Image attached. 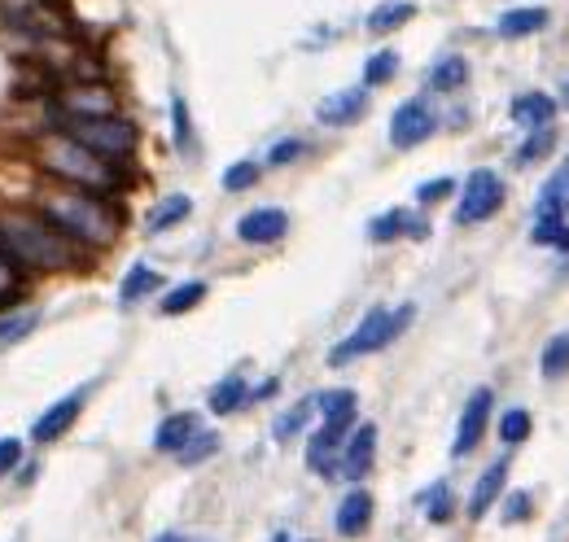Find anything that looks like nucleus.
<instances>
[{
  "label": "nucleus",
  "instance_id": "obj_1",
  "mask_svg": "<svg viewBox=\"0 0 569 542\" xmlns=\"http://www.w3.org/2000/svg\"><path fill=\"white\" fill-rule=\"evenodd\" d=\"M0 249L18 272H75L84 249L44 215H4L0 219Z\"/></svg>",
  "mask_w": 569,
  "mask_h": 542
},
{
  "label": "nucleus",
  "instance_id": "obj_2",
  "mask_svg": "<svg viewBox=\"0 0 569 542\" xmlns=\"http://www.w3.org/2000/svg\"><path fill=\"white\" fill-rule=\"evenodd\" d=\"M40 215L53 219L66 236L84 241V245H110L118 236V215L102 193H88V189H49L40 193Z\"/></svg>",
  "mask_w": 569,
  "mask_h": 542
},
{
  "label": "nucleus",
  "instance_id": "obj_3",
  "mask_svg": "<svg viewBox=\"0 0 569 542\" xmlns=\"http://www.w3.org/2000/svg\"><path fill=\"white\" fill-rule=\"evenodd\" d=\"M35 158H40V167H44L49 176H57V180L71 184V189L110 193L114 184H118V171H114L110 162H106L102 153L84 149L80 140H71L66 131H49V136L35 145Z\"/></svg>",
  "mask_w": 569,
  "mask_h": 542
},
{
  "label": "nucleus",
  "instance_id": "obj_4",
  "mask_svg": "<svg viewBox=\"0 0 569 542\" xmlns=\"http://www.w3.org/2000/svg\"><path fill=\"white\" fill-rule=\"evenodd\" d=\"M57 127H62L71 140H80L84 149L102 153L106 162H114V158H127V153L136 149V127H131V123H123V118H114V114H97V118L57 114Z\"/></svg>",
  "mask_w": 569,
  "mask_h": 542
},
{
  "label": "nucleus",
  "instance_id": "obj_5",
  "mask_svg": "<svg viewBox=\"0 0 569 542\" xmlns=\"http://www.w3.org/2000/svg\"><path fill=\"white\" fill-rule=\"evenodd\" d=\"M412 307H399V311H390V307H372L359 328L334 346V363H350V359H359V354H377V350H386L394 337H403V328L412 325Z\"/></svg>",
  "mask_w": 569,
  "mask_h": 542
},
{
  "label": "nucleus",
  "instance_id": "obj_6",
  "mask_svg": "<svg viewBox=\"0 0 569 542\" xmlns=\"http://www.w3.org/2000/svg\"><path fill=\"white\" fill-rule=\"evenodd\" d=\"M504 206V184L495 171H473L464 184V198L455 206V223H482Z\"/></svg>",
  "mask_w": 569,
  "mask_h": 542
},
{
  "label": "nucleus",
  "instance_id": "obj_7",
  "mask_svg": "<svg viewBox=\"0 0 569 542\" xmlns=\"http://www.w3.org/2000/svg\"><path fill=\"white\" fill-rule=\"evenodd\" d=\"M434 136V114L425 102H403L390 118V145L394 149H417Z\"/></svg>",
  "mask_w": 569,
  "mask_h": 542
},
{
  "label": "nucleus",
  "instance_id": "obj_8",
  "mask_svg": "<svg viewBox=\"0 0 569 542\" xmlns=\"http://www.w3.org/2000/svg\"><path fill=\"white\" fill-rule=\"evenodd\" d=\"M491 390H473V398L464 403V416H460V429H455V446L452 455L455 459H464L477 442H482V434H486V421H491Z\"/></svg>",
  "mask_w": 569,
  "mask_h": 542
},
{
  "label": "nucleus",
  "instance_id": "obj_9",
  "mask_svg": "<svg viewBox=\"0 0 569 542\" xmlns=\"http://www.w3.org/2000/svg\"><path fill=\"white\" fill-rule=\"evenodd\" d=\"M285 232H289V215H285V211H276V206L250 211V215L236 223V236H241L245 245H276Z\"/></svg>",
  "mask_w": 569,
  "mask_h": 542
},
{
  "label": "nucleus",
  "instance_id": "obj_10",
  "mask_svg": "<svg viewBox=\"0 0 569 542\" xmlns=\"http://www.w3.org/2000/svg\"><path fill=\"white\" fill-rule=\"evenodd\" d=\"M80 407H84V394H71V398H62V403H53L40 421H35V429H31V437L35 442H57V437L66 434L75 421H80Z\"/></svg>",
  "mask_w": 569,
  "mask_h": 542
},
{
  "label": "nucleus",
  "instance_id": "obj_11",
  "mask_svg": "<svg viewBox=\"0 0 569 542\" xmlns=\"http://www.w3.org/2000/svg\"><path fill=\"white\" fill-rule=\"evenodd\" d=\"M363 109H368V93H359V88H346V93H334V97H325V102L316 106V118H320L325 127H346V123L363 118Z\"/></svg>",
  "mask_w": 569,
  "mask_h": 542
},
{
  "label": "nucleus",
  "instance_id": "obj_12",
  "mask_svg": "<svg viewBox=\"0 0 569 542\" xmlns=\"http://www.w3.org/2000/svg\"><path fill=\"white\" fill-rule=\"evenodd\" d=\"M368 525H372V495L350 490L338 508V534L341 539H359V534H368Z\"/></svg>",
  "mask_w": 569,
  "mask_h": 542
},
{
  "label": "nucleus",
  "instance_id": "obj_13",
  "mask_svg": "<svg viewBox=\"0 0 569 542\" xmlns=\"http://www.w3.org/2000/svg\"><path fill=\"white\" fill-rule=\"evenodd\" d=\"M544 26H548V9H544V4L508 9V13H499V22H495V31H499L504 40H526V35H535V31H544Z\"/></svg>",
  "mask_w": 569,
  "mask_h": 542
},
{
  "label": "nucleus",
  "instance_id": "obj_14",
  "mask_svg": "<svg viewBox=\"0 0 569 542\" xmlns=\"http://www.w3.org/2000/svg\"><path fill=\"white\" fill-rule=\"evenodd\" d=\"M504 481H508V464H504V459L491 464V468L477 477V490H473V499H468V521H482V517L491 512V503L504 495Z\"/></svg>",
  "mask_w": 569,
  "mask_h": 542
},
{
  "label": "nucleus",
  "instance_id": "obj_15",
  "mask_svg": "<svg viewBox=\"0 0 569 542\" xmlns=\"http://www.w3.org/2000/svg\"><path fill=\"white\" fill-rule=\"evenodd\" d=\"M372 446H377V429L372 425H359L350 442H346V459H341V472L350 477V481H359L368 468H372Z\"/></svg>",
  "mask_w": 569,
  "mask_h": 542
},
{
  "label": "nucleus",
  "instance_id": "obj_16",
  "mask_svg": "<svg viewBox=\"0 0 569 542\" xmlns=\"http://www.w3.org/2000/svg\"><path fill=\"white\" fill-rule=\"evenodd\" d=\"M198 434V416L193 412H176V416H167L162 425H158V434H154V446L162 450V455H180L185 450V442Z\"/></svg>",
  "mask_w": 569,
  "mask_h": 542
},
{
  "label": "nucleus",
  "instance_id": "obj_17",
  "mask_svg": "<svg viewBox=\"0 0 569 542\" xmlns=\"http://www.w3.org/2000/svg\"><path fill=\"white\" fill-rule=\"evenodd\" d=\"M62 114H80V118L114 114V97L106 93V88H93V84H84V88H71V93L62 97Z\"/></svg>",
  "mask_w": 569,
  "mask_h": 542
},
{
  "label": "nucleus",
  "instance_id": "obj_18",
  "mask_svg": "<svg viewBox=\"0 0 569 542\" xmlns=\"http://www.w3.org/2000/svg\"><path fill=\"white\" fill-rule=\"evenodd\" d=\"M430 227L421 223V219H412L408 211H390V215L372 219V227H368V236L372 241H394V236H425Z\"/></svg>",
  "mask_w": 569,
  "mask_h": 542
},
{
  "label": "nucleus",
  "instance_id": "obj_19",
  "mask_svg": "<svg viewBox=\"0 0 569 542\" xmlns=\"http://www.w3.org/2000/svg\"><path fill=\"white\" fill-rule=\"evenodd\" d=\"M355 394L350 390H329L325 398H320V416H325V429H338L346 434L350 429V421H355Z\"/></svg>",
  "mask_w": 569,
  "mask_h": 542
},
{
  "label": "nucleus",
  "instance_id": "obj_20",
  "mask_svg": "<svg viewBox=\"0 0 569 542\" xmlns=\"http://www.w3.org/2000/svg\"><path fill=\"white\" fill-rule=\"evenodd\" d=\"M412 13H417L412 0H381V4L368 13V31H372V35H386V31L403 26V22H412Z\"/></svg>",
  "mask_w": 569,
  "mask_h": 542
},
{
  "label": "nucleus",
  "instance_id": "obj_21",
  "mask_svg": "<svg viewBox=\"0 0 569 542\" xmlns=\"http://www.w3.org/2000/svg\"><path fill=\"white\" fill-rule=\"evenodd\" d=\"M158 280H162V276H158L154 267H145V263H136V267H131V272L123 276V285H118V302H123V307H131V302H140V298H149V294L158 289Z\"/></svg>",
  "mask_w": 569,
  "mask_h": 542
},
{
  "label": "nucleus",
  "instance_id": "obj_22",
  "mask_svg": "<svg viewBox=\"0 0 569 542\" xmlns=\"http://www.w3.org/2000/svg\"><path fill=\"white\" fill-rule=\"evenodd\" d=\"M552 114H557V102L544 97V93H526V97L513 102V118L530 123V127H552Z\"/></svg>",
  "mask_w": 569,
  "mask_h": 542
},
{
  "label": "nucleus",
  "instance_id": "obj_23",
  "mask_svg": "<svg viewBox=\"0 0 569 542\" xmlns=\"http://www.w3.org/2000/svg\"><path fill=\"white\" fill-rule=\"evenodd\" d=\"M464 79H468V62H464V57H443V62L425 75V84H430L434 93H452Z\"/></svg>",
  "mask_w": 569,
  "mask_h": 542
},
{
  "label": "nucleus",
  "instance_id": "obj_24",
  "mask_svg": "<svg viewBox=\"0 0 569 542\" xmlns=\"http://www.w3.org/2000/svg\"><path fill=\"white\" fill-rule=\"evenodd\" d=\"M425 521H434V525H447L455 517V499H452V486L447 481H434L430 490H425Z\"/></svg>",
  "mask_w": 569,
  "mask_h": 542
},
{
  "label": "nucleus",
  "instance_id": "obj_25",
  "mask_svg": "<svg viewBox=\"0 0 569 542\" xmlns=\"http://www.w3.org/2000/svg\"><path fill=\"white\" fill-rule=\"evenodd\" d=\"M245 394H250V390H245L241 376H224V381L211 390V412H215V416H232V412L245 403Z\"/></svg>",
  "mask_w": 569,
  "mask_h": 542
},
{
  "label": "nucleus",
  "instance_id": "obj_26",
  "mask_svg": "<svg viewBox=\"0 0 569 542\" xmlns=\"http://www.w3.org/2000/svg\"><path fill=\"white\" fill-rule=\"evenodd\" d=\"M189 215H193V202L176 193V198H167V202H162L154 215L145 219V227H149V232H167V227H176L180 219H189Z\"/></svg>",
  "mask_w": 569,
  "mask_h": 542
},
{
  "label": "nucleus",
  "instance_id": "obj_27",
  "mask_svg": "<svg viewBox=\"0 0 569 542\" xmlns=\"http://www.w3.org/2000/svg\"><path fill=\"white\" fill-rule=\"evenodd\" d=\"M202 298H207V285H202V280H189V285H180V289H171V294L162 298V316H185V311H193Z\"/></svg>",
  "mask_w": 569,
  "mask_h": 542
},
{
  "label": "nucleus",
  "instance_id": "obj_28",
  "mask_svg": "<svg viewBox=\"0 0 569 542\" xmlns=\"http://www.w3.org/2000/svg\"><path fill=\"white\" fill-rule=\"evenodd\" d=\"M544 376H548V381L569 376V332H557V337L544 346Z\"/></svg>",
  "mask_w": 569,
  "mask_h": 542
},
{
  "label": "nucleus",
  "instance_id": "obj_29",
  "mask_svg": "<svg viewBox=\"0 0 569 542\" xmlns=\"http://www.w3.org/2000/svg\"><path fill=\"white\" fill-rule=\"evenodd\" d=\"M338 429H320V434L312 437V446H307V464L316 468V472H329V464H334V455H338Z\"/></svg>",
  "mask_w": 569,
  "mask_h": 542
},
{
  "label": "nucleus",
  "instance_id": "obj_30",
  "mask_svg": "<svg viewBox=\"0 0 569 542\" xmlns=\"http://www.w3.org/2000/svg\"><path fill=\"white\" fill-rule=\"evenodd\" d=\"M552 145H557V131H552V127H535V131H530V140L517 149V162H521V167L544 162V158L552 153Z\"/></svg>",
  "mask_w": 569,
  "mask_h": 542
},
{
  "label": "nucleus",
  "instance_id": "obj_31",
  "mask_svg": "<svg viewBox=\"0 0 569 542\" xmlns=\"http://www.w3.org/2000/svg\"><path fill=\"white\" fill-rule=\"evenodd\" d=\"M530 429H535V425H530V412H521V407H513V412L499 416V442H504V446H521V442L530 437Z\"/></svg>",
  "mask_w": 569,
  "mask_h": 542
},
{
  "label": "nucleus",
  "instance_id": "obj_32",
  "mask_svg": "<svg viewBox=\"0 0 569 542\" xmlns=\"http://www.w3.org/2000/svg\"><path fill=\"white\" fill-rule=\"evenodd\" d=\"M394 75H399V53H390V49H386V53H372L368 66H363V84H368V88L390 84Z\"/></svg>",
  "mask_w": 569,
  "mask_h": 542
},
{
  "label": "nucleus",
  "instance_id": "obj_33",
  "mask_svg": "<svg viewBox=\"0 0 569 542\" xmlns=\"http://www.w3.org/2000/svg\"><path fill=\"white\" fill-rule=\"evenodd\" d=\"M35 325H40V311H18V316H4V320H0V350H4V346H18L27 332H35Z\"/></svg>",
  "mask_w": 569,
  "mask_h": 542
},
{
  "label": "nucleus",
  "instance_id": "obj_34",
  "mask_svg": "<svg viewBox=\"0 0 569 542\" xmlns=\"http://www.w3.org/2000/svg\"><path fill=\"white\" fill-rule=\"evenodd\" d=\"M535 245H557V249H569V227L566 219H535V232H530Z\"/></svg>",
  "mask_w": 569,
  "mask_h": 542
},
{
  "label": "nucleus",
  "instance_id": "obj_35",
  "mask_svg": "<svg viewBox=\"0 0 569 542\" xmlns=\"http://www.w3.org/2000/svg\"><path fill=\"white\" fill-rule=\"evenodd\" d=\"M220 450V437L215 434H193L185 442V450H180V464L185 468H193V464H202V459H211Z\"/></svg>",
  "mask_w": 569,
  "mask_h": 542
},
{
  "label": "nucleus",
  "instance_id": "obj_36",
  "mask_svg": "<svg viewBox=\"0 0 569 542\" xmlns=\"http://www.w3.org/2000/svg\"><path fill=\"white\" fill-rule=\"evenodd\" d=\"M254 184H259V167H254V162H232L224 171L228 193H241V189H254Z\"/></svg>",
  "mask_w": 569,
  "mask_h": 542
},
{
  "label": "nucleus",
  "instance_id": "obj_37",
  "mask_svg": "<svg viewBox=\"0 0 569 542\" xmlns=\"http://www.w3.org/2000/svg\"><path fill=\"white\" fill-rule=\"evenodd\" d=\"M171 123H176V145H180V149H193V123H189V106H185V97H176V102H171Z\"/></svg>",
  "mask_w": 569,
  "mask_h": 542
},
{
  "label": "nucleus",
  "instance_id": "obj_38",
  "mask_svg": "<svg viewBox=\"0 0 569 542\" xmlns=\"http://www.w3.org/2000/svg\"><path fill=\"white\" fill-rule=\"evenodd\" d=\"M18 289H22V280H18V267L4 258V249H0V307H9L13 298H18Z\"/></svg>",
  "mask_w": 569,
  "mask_h": 542
},
{
  "label": "nucleus",
  "instance_id": "obj_39",
  "mask_svg": "<svg viewBox=\"0 0 569 542\" xmlns=\"http://www.w3.org/2000/svg\"><path fill=\"white\" fill-rule=\"evenodd\" d=\"M307 416H312V403H298L289 416H281L276 421V437H289V434H298L303 425H307Z\"/></svg>",
  "mask_w": 569,
  "mask_h": 542
},
{
  "label": "nucleus",
  "instance_id": "obj_40",
  "mask_svg": "<svg viewBox=\"0 0 569 542\" xmlns=\"http://www.w3.org/2000/svg\"><path fill=\"white\" fill-rule=\"evenodd\" d=\"M526 517H530V495H513V499L504 503V521H508V525H521Z\"/></svg>",
  "mask_w": 569,
  "mask_h": 542
},
{
  "label": "nucleus",
  "instance_id": "obj_41",
  "mask_svg": "<svg viewBox=\"0 0 569 542\" xmlns=\"http://www.w3.org/2000/svg\"><path fill=\"white\" fill-rule=\"evenodd\" d=\"M18 459H22V442L18 437H0V477L9 468H18Z\"/></svg>",
  "mask_w": 569,
  "mask_h": 542
},
{
  "label": "nucleus",
  "instance_id": "obj_42",
  "mask_svg": "<svg viewBox=\"0 0 569 542\" xmlns=\"http://www.w3.org/2000/svg\"><path fill=\"white\" fill-rule=\"evenodd\" d=\"M298 153H303V145H298V140H281V145H272L267 162H272V167H285V162H294Z\"/></svg>",
  "mask_w": 569,
  "mask_h": 542
},
{
  "label": "nucleus",
  "instance_id": "obj_43",
  "mask_svg": "<svg viewBox=\"0 0 569 542\" xmlns=\"http://www.w3.org/2000/svg\"><path fill=\"white\" fill-rule=\"evenodd\" d=\"M452 189H455L452 180H434V184H421V189H417V198H421V202L430 206V202H439V198H447Z\"/></svg>",
  "mask_w": 569,
  "mask_h": 542
},
{
  "label": "nucleus",
  "instance_id": "obj_44",
  "mask_svg": "<svg viewBox=\"0 0 569 542\" xmlns=\"http://www.w3.org/2000/svg\"><path fill=\"white\" fill-rule=\"evenodd\" d=\"M158 542H185V539H180V534H162Z\"/></svg>",
  "mask_w": 569,
  "mask_h": 542
},
{
  "label": "nucleus",
  "instance_id": "obj_45",
  "mask_svg": "<svg viewBox=\"0 0 569 542\" xmlns=\"http://www.w3.org/2000/svg\"><path fill=\"white\" fill-rule=\"evenodd\" d=\"M566 106H569V79H566Z\"/></svg>",
  "mask_w": 569,
  "mask_h": 542
}]
</instances>
